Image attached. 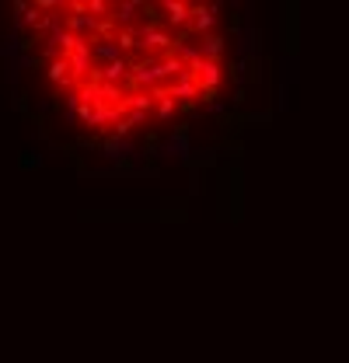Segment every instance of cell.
Masks as SVG:
<instances>
[{"label": "cell", "mask_w": 349, "mask_h": 363, "mask_svg": "<svg viewBox=\"0 0 349 363\" xmlns=\"http://www.w3.org/2000/svg\"><path fill=\"white\" fill-rule=\"evenodd\" d=\"M18 45L63 123L109 143L206 112L234 74L227 18L203 0H32Z\"/></svg>", "instance_id": "6da1fadb"}]
</instances>
